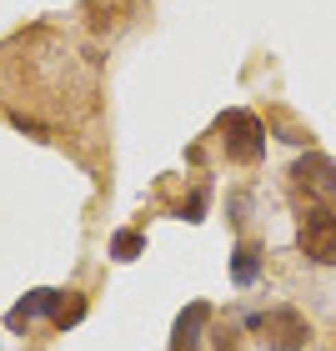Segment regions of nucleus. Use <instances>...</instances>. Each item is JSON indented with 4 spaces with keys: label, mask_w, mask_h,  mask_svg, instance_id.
Here are the masks:
<instances>
[{
    "label": "nucleus",
    "mask_w": 336,
    "mask_h": 351,
    "mask_svg": "<svg viewBox=\"0 0 336 351\" xmlns=\"http://www.w3.org/2000/svg\"><path fill=\"white\" fill-rule=\"evenodd\" d=\"M246 331H266V346L271 351H301L307 346V337H311V326H307V316H301L296 306H276V311H251L246 316Z\"/></svg>",
    "instance_id": "1"
},
{
    "label": "nucleus",
    "mask_w": 336,
    "mask_h": 351,
    "mask_svg": "<svg viewBox=\"0 0 336 351\" xmlns=\"http://www.w3.org/2000/svg\"><path fill=\"white\" fill-rule=\"evenodd\" d=\"M221 131H226V156L231 161L251 166V161L266 156V125L256 121L251 110H226V116H221Z\"/></svg>",
    "instance_id": "2"
},
{
    "label": "nucleus",
    "mask_w": 336,
    "mask_h": 351,
    "mask_svg": "<svg viewBox=\"0 0 336 351\" xmlns=\"http://www.w3.org/2000/svg\"><path fill=\"white\" fill-rule=\"evenodd\" d=\"M296 246H301V256H311L316 266H331L336 261V211H331V206H316V211L301 216Z\"/></svg>",
    "instance_id": "3"
},
{
    "label": "nucleus",
    "mask_w": 336,
    "mask_h": 351,
    "mask_svg": "<svg viewBox=\"0 0 336 351\" xmlns=\"http://www.w3.org/2000/svg\"><path fill=\"white\" fill-rule=\"evenodd\" d=\"M291 176H296V181L311 191V196L336 201V161H326V156H301Z\"/></svg>",
    "instance_id": "4"
},
{
    "label": "nucleus",
    "mask_w": 336,
    "mask_h": 351,
    "mask_svg": "<svg viewBox=\"0 0 336 351\" xmlns=\"http://www.w3.org/2000/svg\"><path fill=\"white\" fill-rule=\"evenodd\" d=\"M60 311V291H51V286H40V291H30L21 306H15L10 316H5V326L10 331H25L30 322H36V316H56Z\"/></svg>",
    "instance_id": "5"
},
{
    "label": "nucleus",
    "mask_w": 336,
    "mask_h": 351,
    "mask_svg": "<svg viewBox=\"0 0 336 351\" xmlns=\"http://www.w3.org/2000/svg\"><path fill=\"white\" fill-rule=\"evenodd\" d=\"M256 276H261V251L241 241V246L231 251V281L236 286H256Z\"/></svg>",
    "instance_id": "6"
},
{
    "label": "nucleus",
    "mask_w": 336,
    "mask_h": 351,
    "mask_svg": "<svg viewBox=\"0 0 336 351\" xmlns=\"http://www.w3.org/2000/svg\"><path fill=\"white\" fill-rule=\"evenodd\" d=\"M206 316H211V306H206V301H196V306L191 311H181V322H176V346H196L201 341V326H206Z\"/></svg>",
    "instance_id": "7"
},
{
    "label": "nucleus",
    "mask_w": 336,
    "mask_h": 351,
    "mask_svg": "<svg viewBox=\"0 0 336 351\" xmlns=\"http://www.w3.org/2000/svg\"><path fill=\"white\" fill-rule=\"evenodd\" d=\"M141 251H146V236H141V231H116V236H110V256H116V261H136Z\"/></svg>",
    "instance_id": "8"
},
{
    "label": "nucleus",
    "mask_w": 336,
    "mask_h": 351,
    "mask_svg": "<svg viewBox=\"0 0 336 351\" xmlns=\"http://www.w3.org/2000/svg\"><path fill=\"white\" fill-rule=\"evenodd\" d=\"M81 316H86V301L75 296V301H60V311L51 316V322H56V326H75V322H81Z\"/></svg>",
    "instance_id": "9"
},
{
    "label": "nucleus",
    "mask_w": 336,
    "mask_h": 351,
    "mask_svg": "<svg viewBox=\"0 0 336 351\" xmlns=\"http://www.w3.org/2000/svg\"><path fill=\"white\" fill-rule=\"evenodd\" d=\"M201 211H206V191H196V196L181 206V216H186V221H201Z\"/></svg>",
    "instance_id": "10"
}]
</instances>
